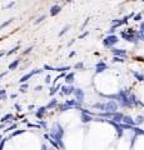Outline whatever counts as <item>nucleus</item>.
I'll use <instances>...</instances> for the list:
<instances>
[{
    "instance_id": "nucleus-31",
    "label": "nucleus",
    "mask_w": 144,
    "mask_h": 150,
    "mask_svg": "<svg viewBox=\"0 0 144 150\" xmlns=\"http://www.w3.org/2000/svg\"><path fill=\"white\" fill-rule=\"evenodd\" d=\"M131 130H133L135 134H140V135H144V130H142V129H138V128L131 126Z\"/></svg>"
},
{
    "instance_id": "nucleus-38",
    "label": "nucleus",
    "mask_w": 144,
    "mask_h": 150,
    "mask_svg": "<svg viewBox=\"0 0 144 150\" xmlns=\"http://www.w3.org/2000/svg\"><path fill=\"white\" fill-rule=\"evenodd\" d=\"M31 50H33V46H29V48L25 50V51H23V54H21V55H28L29 53H31Z\"/></svg>"
},
{
    "instance_id": "nucleus-43",
    "label": "nucleus",
    "mask_w": 144,
    "mask_h": 150,
    "mask_svg": "<svg viewBox=\"0 0 144 150\" xmlns=\"http://www.w3.org/2000/svg\"><path fill=\"white\" fill-rule=\"evenodd\" d=\"M88 35V31H85V33H83V34H80V36H79V39H83V38H85Z\"/></svg>"
},
{
    "instance_id": "nucleus-24",
    "label": "nucleus",
    "mask_w": 144,
    "mask_h": 150,
    "mask_svg": "<svg viewBox=\"0 0 144 150\" xmlns=\"http://www.w3.org/2000/svg\"><path fill=\"white\" fill-rule=\"evenodd\" d=\"M95 109H99V110H103L104 111V103H96V104L93 105Z\"/></svg>"
},
{
    "instance_id": "nucleus-4",
    "label": "nucleus",
    "mask_w": 144,
    "mask_h": 150,
    "mask_svg": "<svg viewBox=\"0 0 144 150\" xmlns=\"http://www.w3.org/2000/svg\"><path fill=\"white\" fill-rule=\"evenodd\" d=\"M43 69H34L33 71H30V73H28V74H25L24 76H21L20 78V80H19V83L20 84H23V83H26L29 79H31V78L34 76V75H36V74H42L43 73Z\"/></svg>"
},
{
    "instance_id": "nucleus-41",
    "label": "nucleus",
    "mask_w": 144,
    "mask_h": 150,
    "mask_svg": "<svg viewBox=\"0 0 144 150\" xmlns=\"http://www.w3.org/2000/svg\"><path fill=\"white\" fill-rule=\"evenodd\" d=\"M88 23H89V18H88V19H87V20H85V21H84V24H83V25H81V30H83V29H84V28H85V26H87V24H88Z\"/></svg>"
},
{
    "instance_id": "nucleus-50",
    "label": "nucleus",
    "mask_w": 144,
    "mask_h": 150,
    "mask_svg": "<svg viewBox=\"0 0 144 150\" xmlns=\"http://www.w3.org/2000/svg\"><path fill=\"white\" fill-rule=\"evenodd\" d=\"M75 55V51H71L70 54H69V58H73V56Z\"/></svg>"
},
{
    "instance_id": "nucleus-1",
    "label": "nucleus",
    "mask_w": 144,
    "mask_h": 150,
    "mask_svg": "<svg viewBox=\"0 0 144 150\" xmlns=\"http://www.w3.org/2000/svg\"><path fill=\"white\" fill-rule=\"evenodd\" d=\"M49 136L52 138L53 140H55V141H56V144H58V146H59V149L65 150V146H64V144H63V136H64V128H63L61 125L58 123V121H55V123L53 124Z\"/></svg>"
},
{
    "instance_id": "nucleus-39",
    "label": "nucleus",
    "mask_w": 144,
    "mask_h": 150,
    "mask_svg": "<svg viewBox=\"0 0 144 150\" xmlns=\"http://www.w3.org/2000/svg\"><path fill=\"white\" fill-rule=\"evenodd\" d=\"M14 5H15V1H11V3H9V4H6V5L4 6V9H10V8H13Z\"/></svg>"
},
{
    "instance_id": "nucleus-44",
    "label": "nucleus",
    "mask_w": 144,
    "mask_h": 150,
    "mask_svg": "<svg viewBox=\"0 0 144 150\" xmlns=\"http://www.w3.org/2000/svg\"><path fill=\"white\" fill-rule=\"evenodd\" d=\"M14 106H15V109H17V110H18V111H21V108H20V105H19V104H18V103H17V104H15Z\"/></svg>"
},
{
    "instance_id": "nucleus-52",
    "label": "nucleus",
    "mask_w": 144,
    "mask_h": 150,
    "mask_svg": "<svg viewBox=\"0 0 144 150\" xmlns=\"http://www.w3.org/2000/svg\"><path fill=\"white\" fill-rule=\"evenodd\" d=\"M3 129H4V123L0 124V130H3Z\"/></svg>"
},
{
    "instance_id": "nucleus-32",
    "label": "nucleus",
    "mask_w": 144,
    "mask_h": 150,
    "mask_svg": "<svg viewBox=\"0 0 144 150\" xmlns=\"http://www.w3.org/2000/svg\"><path fill=\"white\" fill-rule=\"evenodd\" d=\"M6 90H0V100H6Z\"/></svg>"
},
{
    "instance_id": "nucleus-10",
    "label": "nucleus",
    "mask_w": 144,
    "mask_h": 150,
    "mask_svg": "<svg viewBox=\"0 0 144 150\" xmlns=\"http://www.w3.org/2000/svg\"><path fill=\"white\" fill-rule=\"evenodd\" d=\"M112 53L114 54V56H122V58H125V56H127V50H124V49L112 48Z\"/></svg>"
},
{
    "instance_id": "nucleus-25",
    "label": "nucleus",
    "mask_w": 144,
    "mask_h": 150,
    "mask_svg": "<svg viewBox=\"0 0 144 150\" xmlns=\"http://www.w3.org/2000/svg\"><path fill=\"white\" fill-rule=\"evenodd\" d=\"M28 88H29V84H28V83H23V84H21V86H20V89H19V90H20V93H25V91H26V89H28Z\"/></svg>"
},
{
    "instance_id": "nucleus-16",
    "label": "nucleus",
    "mask_w": 144,
    "mask_h": 150,
    "mask_svg": "<svg viewBox=\"0 0 144 150\" xmlns=\"http://www.w3.org/2000/svg\"><path fill=\"white\" fill-rule=\"evenodd\" d=\"M13 119H14V115H13V114H6V115H4V116L0 119V123H8V121L13 120Z\"/></svg>"
},
{
    "instance_id": "nucleus-33",
    "label": "nucleus",
    "mask_w": 144,
    "mask_h": 150,
    "mask_svg": "<svg viewBox=\"0 0 144 150\" xmlns=\"http://www.w3.org/2000/svg\"><path fill=\"white\" fill-rule=\"evenodd\" d=\"M9 140V138H3L1 139V141H0V150H3L4 149V145H5V143Z\"/></svg>"
},
{
    "instance_id": "nucleus-15",
    "label": "nucleus",
    "mask_w": 144,
    "mask_h": 150,
    "mask_svg": "<svg viewBox=\"0 0 144 150\" xmlns=\"http://www.w3.org/2000/svg\"><path fill=\"white\" fill-rule=\"evenodd\" d=\"M74 76H75V73H74V71H73V73L67 74V75H65V83H67V84H73Z\"/></svg>"
},
{
    "instance_id": "nucleus-6",
    "label": "nucleus",
    "mask_w": 144,
    "mask_h": 150,
    "mask_svg": "<svg viewBox=\"0 0 144 150\" xmlns=\"http://www.w3.org/2000/svg\"><path fill=\"white\" fill-rule=\"evenodd\" d=\"M74 96H75V100L77 101H79V103H83L84 101V91L80 89V88H75V90H74Z\"/></svg>"
},
{
    "instance_id": "nucleus-55",
    "label": "nucleus",
    "mask_w": 144,
    "mask_h": 150,
    "mask_svg": "<svg viewBox=\"0 0 144 150\" xmlns=\"http://www.w3.org/2000/svg\"><path fill=\"white\" fill-rule=\"evenodd\" d=\"M1 139H3V138H1V135H0V141H1Z\"/></svg>"
},
{
    "instance_id": "nucleus-13",
    "label": "nucleus",
    "mask_w": 144,
    "mask_h": 150,
    "mask_svg": "<svg viewBox=\"0 0 144 150\" xmlns=\"http://www.w3.org/2000/svg\"><path fill=\"white\" fill-rule=\"evenodd\" d=\"M80 119H81V121H83V123H89V121L94 120L92 115H90V114H87V113H81Z\"/></svg>"
},
{
    "instance_id": "nucleus-17",
    "label": "nucleus",
    "mask_w": 144,
    "mask_h": 150,
    "mask_svg": "<svg viewBox=\"0 0 144 150\" xmlns=\"http://www.w3.org/2000/svg\"><path fill=\"white\" fill-rule=\"evenodd\" d=\"M19 64H20V59H15V60L9 65V70H15V69L19 66Z\"/></svg>"
},
{
    "instance_id": "nucleus-12",
    "label": "nucleus",
    "mask_w": 144,
    "mask_h": 150,
    "mask_svg": "<svg viewBox=\"0 0 144 150\" xmlns=\"http://www.w3.org/2000/svg\"><path fill=\"white\" fill-rule=\"evenodd\" d=\"M60 11H61L60 5H53L52 8H50V15H52V16H56Z\"/></svg>"
},
{
    "instance_id": "nucleus-46",
    "label": "nucleus",
    "mask_w": 144,
    "mask_h": 150,
    "mask_svg": "<svg viewBox=\"0 0 144 150\" xmlns=\"http://www.w3.org/2000/svg\"><path fill=\"white\" fill-rule=\"evenodd\" d=\"M6 74H8V71H5V73H1V74H0V79H3V78H4Z\"/></svg>"
},
{
    "instance_id": "nucleus-3",
    "label": "nucleus",
    "mask_w": 144,
    "mask_h": 150,
    "mask_svg": "<svg viewBox=\"0 0 144 150\" xmlns=\"http://www.w3.org/2000/svg\"><path fill=\"white\" fill-rule=\"evenodd\" d=\"M119 41L118 36L117 35H113V34H110V35H108L105 38L104 40H103V45L106 46V48H112L113 45H115Z\"/></svg>"
},
{
    "instance_id": "nucleus-48",
    "label": "nucleus",
    "mask_w": 144,
    "mask_h": 150,
    "mask_svg": "<svg viewBox=\"0 0 144 150\" xmlns=\"http://www.w3.org/2000/svg\"><path fill=\"white\" fill-rule=\"evenodd\" d=\"M74 43H75V40H71V41H69V43H68V46H71Z\"/></svg>"
},
{
    "instance_id": "nucleus-8",
    "label": "nucleus",
    "mask_w": 144,
    "mask_h": 150,
    "mask_svg": "<svg viewBox=\"0 0 144 150\" xmlns=\"http://www.w3.org/2000/svg\"><path fill=\"white\" fill-rule=\"evenodd\" d=\"M46 110H48V109H46V106H40V108L35 111V116L39 119V120H42V119L44 118V115L46 114Z\"/></svg>"
},
{
    "instance_id": "nucleus-19",
    "label": "nucleus",
    "mask_w": 144,
    "mask_h": 150,
    "mask_svg": "<svg viewBox=\"0 0 144 150\" xmlns=\"http://www.w3.org/2000/svg\"><path fill=\"white\" fill-rule=\"evenodd\" d=\"M71 106L70 105H68L67 103H64V104H61V105H59V111H67V110H71Z\"/></svg>"
},
{
    "instance_id": "nucleus-21",
    "label": "nucleus",
    "mask_w": 144,
    "mask_h": 150,
    "mask_svg": "<svg viewBox=\"0 0 144 150\" xmlns=\"http://www.w3.org/2000/svg\"><path fill=\"white\" fill-rule=\"evenodd\" d=\"M25 129H19V130H15V131H13V133L9 135V138H14V136H18V135H20V134H24L25 133Z\"/></svg>"
},
{
    "instance_id": "nucleus-54",
    "label": "nucleus",
    "mask_w": 144,
    "mask_h": 150,
    "mask_svg": "<svg viewBox=\"0 0 144 150\" xmlns=\"http://www.w3.org/2000/svg\"><path fill=\"white\" fill-rule=\"evenodd\" d=\"M67 1H68V3H70V1H73V0H67Z\"/></svg>"
},
{
    "instance_id": "nucleus-34",
    "label": "nucleus",
    "mask_w": 144,
    "mask_h": 150,
    "mask_svg": "<svg viewBox=\"0 0 144 150\" xmlns=\"http://www.w3.org/2000/svg\"><path fill=\"white\" fill-rule=\"evenodd\" d=\"M134 121H135V124H137V125H139V124H142L143 121H144V118L142 116V115H139V116H137V119H135Z\"/></svg>"
},
{
    "instance_id": "nucleus-51",
    "label": "nucleus",
    "mask_w": 144,
    "mask_h": 150,
    "mask_svg": "<svg viewBox=\"0 0 144 150\" xmlns=\"http://www.w3.org/2000/svg\"><path fill=\"white\" fill-rule=\"evenodd\" d=\"M17 96H18L17 94H11V95H10V98H11V99H15V98H17Z\"/></svg>"
},
{
    "instance_id": "nucleus-14",
    "label": "nucleus",
    "mask_w": 144,
    "mask_h": 150,
    "mask_svg": "<svg viewBox=\"0 0 144 150\" xmlns=\"http://www.w3.org/2000/svg\"><path fill=\"white\" fill-rule=\"evenodd\" d=\"M122 121H123L124 124H128V125H131V126H134L135 125V121L133 120V118L128 116V115H124L123 119H122Z\"/></svg>"
},
{
    "instance_id": "nucleus-29",
    "label": "nucleus",
    "mask_w": 144,
    "mask_h": 150,
    "mask_svg": "<svg viewBox=\"0 0 144 150\" xmlns=\"http://www.w3.org/2000/svg\"><path fill=\"white\" fill-rule=\"evenodd\" d=\"M45 18H46V15H44V14H43V15H42V16H39V18H38V19H36V20H35V21H34V24H35V25H38V24H40V23H42V21H43V20H45Z\"/></svg>"
},
{
    "instance_id": "nucleus-47",
    "label": "nucleus",
    "mask_w": 144,
    "mask_h": 150,
    "mask_svg": "<svg viewBox=\"0 0 144 150\" xmlns=\"http://www.w3.org/2000/svg\"><path fill=\"white\" fill-rule=\"evenodd\" d=\"M42 150H48V146H46L45 144H43V145H42Z\"/></svg>"
},
{
    "instance_id": "nucleus-36",
    "label": "nucleus",
    "mask_w": 144,
    "mask_h": 150,
    "mask_svg": "<svg viewBox=\"0 0 144 150\" xmlns=\"http://www.w3.org/2000/svg\"><path fill=\"white\" fill-rule=\"evenodd\" d=\"M113 61L114 63H123L124 59L122 58V56H114V58H113Z\"/></svg>"
},
{
    "instance_id": "nucleus-18",
    "label": "nucleus",
    "mask_w": 144,
    "mask_h": 150,
    "mask_svg": "<svg viewBox=\"0 0 144 150\" xmlns=\"http://www.w3.org/2000/svg\"><path fill=\"white\" fill-rule=\"evenodd\" d=\"M60 88H61V85H59V84H58V85H55V86H52V88H50V91H49V95H50V96H53V95H55V94H56V93H58V90H59V89H60Z\"/></svg>"
},
{
    "instance_id": "nucleus-42",
    "label": "nucleus",
    "mask_w": 144,
    "mask_h": 150,
    "mask_svg": "<svg viewBox=\"0 0 144 150\" xmlns=\"http://www.w3.org/2000/svg\"><path fill=\"white\" fill-rule=\"evenodd\" d=\"M42 90H43V86H42V85L35 86V91H42Z\"/></svg>"
},
{
    "instance_id": "nucleus-2",
    "label": "nucleus",
    "mask_w": 144,
    "mask_h": 150,
    "mask_svg": "<svg viewBox=\"0 0 144 150\" xmlns=\"http://www.w3.org/2000/svg\"><path fill=\"white\" fill-rule=\"evenodd\" d=\"M106 98L109 99H115L119 103V105L123 106V108H130L131 103L129 100V95H128V91H125V90H120L118 94H115V95H108Z\"/></svg>"
},
{
    "instance_id": "nucleus-11",
    "label": "nucleus",
    "mask_w": 144,
    "mask_h": 150,
    "mask_svg": "<svg viewBox=\"0 0 144 150\" xmlns=\"http://www.w3.org/2000/svg\"><path fill=\"white\" fill-rule=\"evenodd\" d=\"M61 90H63V94H65V95H70V94L74 93L75 88L71 85V84H69V86H61Z\"/></svg>"
},
{
    "instance_id": "nucleus-49",
    "label": "nucleus",
    "mask_w": 144,
    "mask_h": 150,
    "mask_svg": "<svg viewBox=\"0 0 144 150\" xmlns=\"http://www.w3.org/2000/svg\"><path fill=\"white\" fill-rule=\"evenodd\" d=\"M140 30H142V31H144V21H143L142 24H140Z\"/></svg>"
},
{
    "instance_id": "nucleus-23",
    "label": "nucleus",
    "mask_w": 144,
    "mask_h": 150,
    "mask_svg": "<svg viewBox=\"0 0 144 150\" xmlns=\"http://www.w3.org/2000/svg\"><path fill=\"white\" fill-rule=\"evenodd\" d=\"M133 75H134V76H135L139 81H144V75L139 74V73H137V71H133Z\"/></svg>"
},
{
    "instance_id": "nucleus-22",
    "label": "nucleus",
    "mask_w": 144,
    "mask_h": 150,
    "mask_svg": "<svg viewBox=\"0 0 144 150\" xmlns=\"http://www.w3.org/2000/svg\"><path fill=\"white\" fill-rule=\"evenodd\" d=\"M135 36H137L138 40H142V41H144V31L139 30L138 33H135Z\"/></svg>"
},
{
    "instance_id": "nucleus-53",
    "label": "nucleus",
    "mask_w": 144,
    "mask_h": 150,
    "mask_svg": "<svg viewBox=\"0 0 144 150\" xmlns=\"http://www.w3.org/2000/svg\"><path fill=\"white\" fill-rule=\"evenodd\" d=\"M4 55H5V54H4V53H3V51L0 53V58H3V56H4Z\"/></svg>"
},
{
    "instance_id": "nucleus-30",
    "label": "nucleus",
    "mask_w": 144,
    "mask_h": 150,
    "mask_svg": "<svg viewBox=\"0 0 144 150\" xmlns=\"http://www.w3.org/2000/svg\"><path fill=\"white\" fill-rule=\"evenodd\" d=\"M69 28H70V26H69V25H65V26L63 28V29H61V31L58 34V35H59V36H63V35H64V34H65V33H67V31L69 30Z\"/></svg>"
},
{
    "instance_id": "nucleus-28",
    "label": "nucleus",
    "mask_w": 144,
    "mask_h": 150,
    "mask_svg": "<svg viewBox=\"0 0 144 150\" xmlns=\"http://www.w3.org/2000/svg\"><path fill=\"white\" fill-rule=\"evenodd\" d=\"M17 50H19V46H18V45H17V46H14V48H13L11 50H9V51L6 53V55L10 56V55H13V54H15V53H17Z\"/></svg>"
},
{
    "instance_id": "nucleus-35",
    "label": "nucleus",
    "mask_w": 144,
    "mask_h": 150,
    "mask_svg": "<svg viewBox=\"0 0 144 150\" xmlns=\"http://www.w3.org/2000/svg\"><path fill=\"white\" fill-rule=\"evenodd\" d=\"M84 68V64L83 63H77V64L74 65V69L75 70H80V69H83Z\"/></svg>"
},
{
    "instance_id": "nucleus-45",
    "label": "nucleus",
    "mask_w": 144,
    "mask_h": 150,
    "mask_svg": "<svg viewBox=\"0 0 144 150\" xmlns=\"http://www.w3.org/2000/svg\"><path fill=\"white\" fill-rule=\"evenodd\" d=\"M50 81H52V80H50V76H49V75H46V78H45V83H46V84H49Z\"/></svg>"
},
{
    "instance_id": "nucleus-37",
    "label": "nucleus",
    "mask_w": 144,
    "mask_h": 150,
    "mask_svg": "<svg viewBox=\"0 0 144 150\" xmlns=\"http://www.w3.org/2000/svg\"><path fill=\"white\" fill-rule=\"evenodd\" d=\"M38 124H39L40 126H43L44 129H46V128H48V124H46L45 121H43V120H38Z\"/></svg>"
},
{
    "instance_id": "nucleus-7",
    "label": "nucleus",
    "mask_w": 144,
    "mask_h": 150,
    "mask_svg": "<svg viewBox=\"0 0 144 150\" xmlns=\"http://www.w3.org/2000/svg\"><path fill=\"white\" fill-rule=\"evenodd\" d=\"M44 69L45 70H50V71H58V73H64L67 70H70V66H61V68H53L50 65H44Z\"/></svg>"
},
{
    "instance_id": "nucleus-5",
    "label": "nucleus",
    "mask_w": 144,
    "mask_h": 150,
    "mask_svg": "<svg viewBox=\"0 0 144 150\" xmlns=\"http://www.w3.org/2000/svg\"><path fill=\"white\" fill-rule=\"evenodd\" d=\"M118 110V103L115 100H109V101L104 103V111L113 113Z\"/></svg>"
},
{
    "instance_id": "nucleus-20",
    "label": "nucleus",
    "mask_w": 144,
    "mask_h": 150,
    "mask_svg": "<svg viewBox=\"0 0 144 150\" xmlns=\"http://www.w3.org/2000/svg\"><path fill=\"white\" fill-rule=\"evenodd\" d=\"M56 105H58V100H56V99H52L49 101V104L46 105V109H54V108H56Z\"/></svg>"
},
{
    "instance_id": "nucleus-26",
    "label": "nucleus",
    "mask_w": 144,
    "mask_h": 150,
    "mask_svg": "<svg viewBox=\"0 0 144 150\" xmlns=\"http://www.w3.org/2000/svg\"><path fill=\"white\" fill-rule=\"evenodd\" d=\"M13 20H14V19H13V18H11V19H9V20H6V21H5V23H3L1 25H0V30H1V29H4V28H5V26H8V25H9V24H11V23H13Z\"/></svg>"
},
{
    "instance_id": "nucleus-27",
    "label": "nucleus",
    "mask_w": 144,
    "mask_h": 150,
    "mask_svg": "<svg viewBox=\"0 0 144 150\" xmlns=\"http://www.w3.org/2000/svg\"><path fill=\"white\" fill-rule=\"evenodd\" d=\"M17 128H18V124H13V125H10L9 128H6V129H5L4 131H5V133H10L11 130H15Z\"/></svg>"
},
{
    "instance_id": "nucleus-9",
    "label": "nucleus",
    "mask_w": 144,
    "mask_h": 150,
    "mask_svg": "<svg viewBox=\"0 0 144 150\" xmlns=\"http://www.w3.org/2000/svg\"><path fill=\"white\" fill-rule=\"evenodd\" d=\"M106 69H108V65H106L105 63H103V61H99L98 64L95 65V73L100 74V73H103L104 70H106Z\"/></svg>"
},
{
    "instance_id": "nucleus-40",
    "label": "nucleus",
    "mask_w": 144,
    "mask_h": 150,
    "mask_svg": "<svg viewBox=\"0 0 144 150\" xmlns=\"http://www.w3.org/2000/svg\"><path fill=\"white\" fill-rule=\"evenodd\" d=\"M140 19H142V14H138V15H135V16H134V20H135V21L140 20Z\"/></svg>"
}]
</instances>
